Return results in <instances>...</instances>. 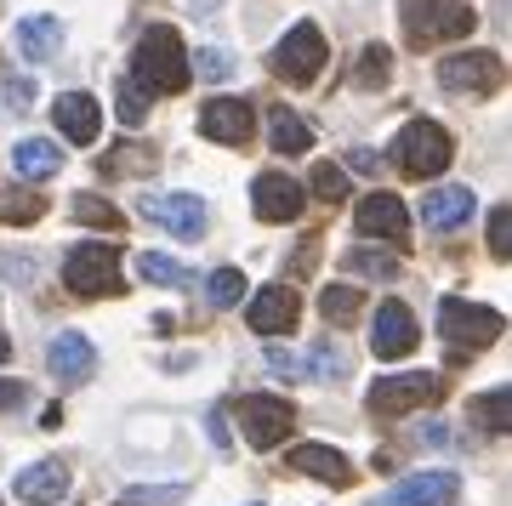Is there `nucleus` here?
I'll return each instance as SVG.
<instances>
[{
	"mask_svg": "<svg viewBox=\"0 0 512 506\" xmlns=\"http://www.w3.org/2000/svg\"><path fill=\"white\" fill-rule=\"evenodd\" d=\"M69 484H74L69 461H35V467L18 472V484H12V489H18L23 506H52V501L69 495Z\"/></svg>",
	"mask_w": 512,
	"mask_h": 506,
	"instance_id": "a211bd4d",
	"label": "nucleus"
},
{
	"mask_svg": "<svg viewBox=\"0 0 512 506\" xmlns=\"http://www.w3.org/2000/svg\"><path fill=\"white\" fill-rule=\"evenodd\" d=\"M205 296H211V308H239V296H245V273L217 268L211 279H205Z\"/></svg>",
	"mask_w": 512,
	"mask_h": 506,
	"instance_id": "c756f323",
	"label": "nucleus"
},
{
	"mask_svg": "<svg viewBox=\"0 0 512 506\" xmlns=\"http://www.w3.org/2000/svg\"><path fill=\"white\" fill-rule=\"evenodd\" d=\"M154 165H160V154H154L148 143H120V148H109V154L97 160V171H103V177H148Z\"/></svg>",
	"mask_w": 512,
	"mask_h": 506,
	"instance_id": "b1692460",
	"label": "nucleus"
},
{
	"mask_svg": "<svg viewBox=\"0 0 512 506\" xmlns=\"http://www.w3.org/2000/svg\"><path fill=\"white\" fill-rule=\"evenodd\" d=\"M342 268H348V273H370V279H393L399 262H387L382 251H348V256H342Z\"/></svg>",
	"mask_w": 512,
	"mask_h": 506,
	"instance_id": "c9c22d12",
	"label": "nucleus"
},
{
	"mask_svg": "<svg viewBox=\"0 0 512 506\" xmlns=\"http://www.w3.org/2000/svg\"><path fill=\"white\" fill-rule=\"evenodd\" d=\"M421 222H427L433 234H456V228L473 222V194L456 188V182H444V188H433V194L421 199Z\"/></svg>",
	"mask_w": 512,
	"mask_h": 506,
	"instance_id": "aec40b11",
	"label": "nucleus"
},
{
	"mask_svg": "<svg viewBox=\"0 0 512 506\" xmlns=\"http://www.w3.org/2000/svg\"><path fill=\"white\" fill-rule=\"evenodd\" d=\"M387 80H393V52H387V46H365L359 63H353V86L359 91H382Z\"/></svg>",
	"mask_w": 512,
	"mask_h": 506,
	"instance_id": "cd10ccee",
	"label": "nucleus"
},
{
	"mask_svg": "<svg viewBox=\"0 0 512 506\" xmlns=\"http://www.w3.org/2000/svg\"><path fill=\"white\" fill-rule=\"evenodd\" d=\"M251 330L256 336H285V330H296V319H302V296H296L291 285H262L251 296Z\"/></svg>",
	"mask_w": 512,
	"mask_h": 506,
	"instance_id": "4468645a",
	"label": "nucleus"
},
{
	"mask_svg": "<svg viewBox=\"0 0 512 506\" xmlns=\"http://www.w3.org/2000/svg\"><path fill=\"white\" fill-rule=\"evenodd\" d=\"M313 370H319L325 381H342V376H348V353H342L336 342H319V347H313Z\"/></svg>",
	"mask_w": 512,
	"mask_h": 506,
	"instance_id": "e433bc0d",
	"label": "nucleus"
},
{
	"mask_svg": "<svg viewBox=\"0 0 512 506\" xmlns=\"http://www.w3.org/2000/svg\"><path fill=\"white\" fill-rule=\"evenodd\" d=\"M302 199H308V188L296 177H285V171H262L251 182V205L262 222H296L302 217Z\"/></svg>",
	"mask_w": 512,
	"mask_h": 506,
	"instance_id": "ddd939ff",
	"label": "nucleus"
},
{
	"mask_svg": "<svg viewBox=\"0 0 512 506\" xmlns=\"http://www.w3.org/2000/svg\"><path fill=\"white\" fill-rule=\"evenodd\" d=\"M353 228L359 234H376V239H393V245H410V211H404L399 194H365L353 205Z\"/></svg>",
	"mask_w": 512,
	"mask_h": 506,
	"instance_id": "f8f14e48",
	"label": "nucleus"
},
{
	"mask_svg": "<svg viewBox=\"0 0 512 506\" xmlns=\"http://www.w3.org/2000/svg\"><path fill=\"white\" fill-rule=\"evenodd\" d=\"M137 273H143L148 285H194V268H183L177 256H165V251H143L137 256Z\"/></svg>",
	"mask_w": 512,
	"mask_h": 506,
	"instance_id": "c85d7f7f",
	"label": "nucleus"
},
{
	"mask_svg": "<svg viewBox=\"0 0 512 506\" xmlns=\"http://www.w3.org/2000/svg\"><path fill=\"white\" fill-rule=\"evenodd\" d=\"M308 148H313V126H308V120H296L291 109H274V154L291 160V154H308Z\"/></svg>",
	"mask_w": 512,
	"mask_h": 506,
	"instance_id": "bb28decb",
	"label": "nucleus"
},
{
	"mask_svg": "<svg viewBox=\"0 0 512 506\" xmlns=\"http://www.w3.org/2000/svg\"><path fill=\"white\" fill-rule=\"evenodd\" d=\"M268 69H274L285 86H313V80H319V69H325V35H319L313 23L285 29V40H279L274 57H268Z\"/></svg>",
	"mask_w": 512,
	"mask_h": 506,
	"instance_id": "6e6552de",
	"label": "nucleus"
},
{
	"mask_svg": "<svg viewBox=\"0 0 512 506\" xmlns=\"http://www.w3.org/2000/svg\"><path fill=\"white\" fill-rule=\"evenodd\" d=\"M234 416L251 450H279L285 433L296 427V404L279 393H245V398H234Z\"/></svg>",
	"mask_w": 512,
	"mask_h": 506,
	"instance_id": "423d86ee",
	"label": "nucleus"
},
{
	"mask_svg": "<svg viewBox=\"0 0 512 506\" xmlns=\"http://www.w3.org/2000/svg\"><path fill=\"white\" fill-rule=\"evenodd\" d=\"M268 370H279V376H308V364L296 359V353H285V347H268Z\"/></svg>",
	"mask_w": 512,
	"mask_h": 506,
	"instance_id": "ea45409f",
	"label": "nucleus"
},
{
	"mask_svg": "<svg viewBox=\"0 0 512 506\" xmlns=\"http://www.w3.org/2000/svg\"><path fill=\"white\" fill-rule=\"evenodd\" d=\"M473 421L490 438H507L512 433V387H490L484 398H473Z\"/></svg>",
	"mask_w": 512,
	"mask_h": 506,
	"instance_id": "393cba45",
	"label": "nucleus"
},
{
	"mask_svg": "<svg viewBox=\"0 0 512 506\" xmlns=\"http://www.w3.org/2000/svg\"><path fill=\"white\" fill-rule=\"evenodd\" d=\"M69 217L86 222V228H109V234H120V228H126V217H120L103 194H74L69 199Z\"/></svg>",
	"mask_w": 512,
	"mask_h": 506,
	"instance_id": "a878e982",
	"label": "nucleus"
},
{
	"mask_svg": "<svg viewBox=\"0 0 512 506\" xmlns=\"http://www.w3.org/2000/svg\"><path fill=\"white\" fill-rule=\"evenodd\" d=\"M285 461H291V472L319 478V484H330V489H348L353 484V461L342 450H330V444H296Z\"/></svg>",
	"mask_w": 512,
	"mask_h": 506,
	"instance_id": "f3484780",
	"label": "nucleus"
},
{
	"mask_svg": "<svg viewBox=\"0 0 512 506\" xmlns=\"http://www.w3.org/2000/svg\"><path fill=\"white\" fill-rule=\"evenodd\" d=\"M256 126V114L245 97H217V103H205L200 109V131H205V143H222V148H239L245 137H251Z\"/></svg>",
	"mask_w": 512,
	"mask_h": 506,
	"instance_id": "dca6fc26",
	"label": "nucleus"
},
{
	"mask_svg": "<svg viewBox=\"0 0 512 506\" xmlns=\"http://www.w3.org/2000/svg\"><path fill=\"white\" fill-rule=\"evenodd\" d=\"M12 359V342H6V330H0V364Z\"/></svg>",
	"mask_w": 512,
	"mask_h": 506,
	"instance_id": "49530a36",
	"label": "nucleus"
},
{
	"mask_svg": "<svg viewBox=\"0 0 512 506\" xmlns=\"http://www.w3.org/2000/svg\"><path fill=\"white\" fill-rule=\"evenodd\" d=\"M319 313H325L330 325H348L353 313H359V290L353 285H330L325 296H319Z\"/></svg>",
	"mask_w": 512,
	"mask_h": 506,
	"instance_id": "473e14b6",
	"label": "nucleus"
},
{
	"mask_svg": "<svg viewBox=\"0 0 512 506\" xmlns=\"http://www.w3.org/2000/svg\"><path fill=\"white\" fill-rule=\"evenodd\" d=\"M114 506H137V501H114Z\"/></svg>",
	"mask_w": 512,
	"mask_h": 506,
	"instance_id": "de8ad7c7",
	"label": "nucleus"
},
{
	"mask_svg": "<svg viewBox=\"0 0 512 506\" xmlns=\"http://www.w3.org/2000/svg\"><path fill=\"white\" fill-rule=\"evenodd\" d=\"M23 398H29V387H23V381H12V376H0V410H18Z\"/></svg>",
	"mask_w": 512,
	"mask_h": 506,
	"instance_id": "79ce46f5",
	"label": "nucleus"
},
{
	"mask_svg": "<svg viewBox=\"0 0 512 506\" xmlns=\"http://www.w3.org/2000/svg\"><path fill=\"white\" fill-rule=\"evenodd\" d=\"M126 80L143 91V97H177V91L194 80V74H188V52H183V40H177L171 23H148L143 29Z\"/></svg>",
	"mask_w": 512,
	"mask_h": 506,
	"instance_id": "f257e3e1",
	"label": "nucleus"
},
{
	"mask_svg": "<svg viewBox=\"0 0 512 506\" xmlns=\"http://www.w3.org/2000/svg\"><path fill=\"white\" fill-rule=\"evenodd\" d=\"M404 40L410 46H444V40H467L478 29V12L467 0H399Z\"/></svg>",
	"mask_w": 512,
	"mask_h": 506,
	"instance_id": "f03ea898",
	"label": "nucleus"
},
{
	"mask_svg": "<svg viewBox=\"0 0 512 506\" xmlns=\"http://www.w3.org/2000/svg\"><path fill=\"white\" fill-rule=\"evenodd\" d=\"M143 217L160 222L165 234H177V239H205V228H211V211H205V199H194V194L143 199Z\"/></svg>",
	"mask_w": 512,
	"mask_h": 506,
	"instance_id": "9b49d317",
	"label": "nucleus"
},
{
	"mask_svg": "<svg viewBox=\"0 0 512 506\" xmlns=\"http://www.w3.org/2000/svg\"><path fill=\"white\" fill-rule=\"evenodd\" d=\"M308 188L319 199H330V205H342V199H348V171H342V165H330V160H319V165H313Z\"/></svg>",
	"mask_w": 512,
	"mask_h": 506,
	"instance_id": "2f4dec72",
	"label": "nucleus"
},
{
	"mask_svg": "<svg viewBox=\"0 0 512 506\" xmlns=\"http://www.w3.org/2000/svg\"><path fill=\"white\" fill-rule=\"evenodd\" d=\"M188 74H205V80H228V74H234V57L222 52V46H200V52L188 57Z\"/></svg>",
	"mask_w": 512,
	"mask_h": 506,
	"instance_id": "f704fd0d",
	"label": "nucleus"
},
{
	"mask_svg": "<svg viewBox=\"0 0 512 506\" xmlns=\"http://www.w3.org/2000/svg\"><path fill=\"white\" fill-rule=\"evenodd\" d=\"M57 46H63V23H57L52 12H35V18H23V23H18V52L29 57V63L52 57Z\"/></svg>",
	"mask_w": 512,
	"mask_h": 506,
	"instance_id": "5701e85b",
	"label": "nucleus"
},
{
	"mask_svg": "<svg viewBox=\"0 0 512 506\" xmlns=\"http://www.w3.org/2000/svg\"><path fill=\"white\" fill-rule=\"evenodd\" d=\"M444 398V376H433V370H410V376H382L376 387H370V416H410V410H427V404H439Z\"/></svg>",
	"mask_w": 512,
	"mask_h": 506,
	"instance_id": "0eeeda50",
	"label": "nucleus"
},
{
	"mask_svg": "<svg viewBox=\"0 0 512 506\" xmlns=\"http://www.w3.org/2000/svg\"><path fill=\"white\" fill-rule=\"evenodd\" d=\"M348 160H353V171H376V165H382V160H376V154H370V148H353Z\"/></svg>",
	"mask_w": 512,
	"mask_h": 506,
	"instance_id": "c03bdc74",
	"label": "nucleus"
},
{
	"mask_svg": "<svg viewBox=\"0 0 512 506\" xmlns=\"http://www.w3.org/2000/svg\"><path fill=\"white\" fill-rule=\"evenodd\" d=\"M501 313L495 308H478V302H467V296H444L439 302V342L450 347V364H467L473 353H484V347L501 336Z\"/></svg>",
	"mask_w": 512,
	"mask_h": 506,
	"instance_id": "7ed1b4c3",
	"label": "nucleus"
},
{
	"mask_svg": "<svg viewBox=\"0 0 512 506\" xmlns=\"http://www.w3.org/2000/svg\"><path fill=\"white\" fill-rule=\"evenodd\" d=\"M0 268H6V279H12V285H29V279H35V262H29V256H6Z\"/></svg>",
	"mask_w": 512,
	"mask_h": 506,
	"instance_id": "a19ab883",
	"label": "nucleus"
},
{
	"mask_svg": "<svg viewBox=\"0 0 512 506\" xmlns=\"http://www.w3.org/2000/svg\"><path fill=\"white\" fill-rule=\"evenodd\" d=\"M63 285H69L74 296H86V302H97V296H120V251L103 245V239H80V245H69V251H63Z\"/></svg>",
	"mask_w": 512,
	"mask_h": 506,
	"instance_id": "20e7f679",
	"label": "nucleus"
},
{
	"mask_svg": "<svg viewBox=\"0 0 512 506\" xmlns=\"http://www.w3.org/2000/svg\"><path fill=\"white\" fill-rule=\"evenodd\" d=\"M205 427H211V444H217V450H228V444H234V438H228V416H222V410H211V416H205Z\"/></svg>",
	"mask_w": 512,
	"mask_h": 506,
	"instance_id": "37998d69",
	"label": "nucleus"
},
{
	"mask_svg": "<svg viewBox=\"0 0 512 506\" xmlns=\"http://www.w3.org/2000/svg\"><path fill=\"white\" fill-rule=\"evenodd\" d=\"M0 103H6L12 114H23L29 103H35V80H29V74H18V80H6V86H0Z\"/></svg>",
	"mask_w": 512,
	"mask_h": 506,
	"instance_id": "58836bf2",
	"label": "nucleus"
},
{
	"mask_svg": "<svg viewBox=\"0 0 512 506\" xmlns=\"http://www.w3.org/2000/svg\"><path fill=\"white\" fill-rule=\"evenodd\" d=\"M40 217H46V199L40 194H23V188L0 194V222H40Z\"/></svg>",
	"mask_w": 512,
	"mask_h": 506,
	"instance_id": "7c9ffc66",
	"label": "nucleus"
},
{
	"mask_svg": "<svg viewBox=\"0 0 512 506\" xmlns=\"http://www.w3.org/2000/svg\"><path fill=\"white\" fill-rule=\"evenodd\" d=\"M46 370H52V381H63V387H86V381L97 376L92 342H86L80 330H63V336H52V347H46Z\"/></svg>",
	"mask_w": 512,
	"mask_h": 506,
	"instance_id": "2eb2a0df",
	"label": "nucleus"
},
{
	"mask_svg": "<svg viewBox=\"0 0 512 506\" xmlns=\"http://www.w3.org/2000/svg\"><path fill=\"white\" fill-rule=\"evenodd\" d=\"M114 109H120V120H126V126H143V120H148V97L131 86L126 74L114 80Z\"/></svg>",
	"mask_w": 512,
	"mask_h": 506,
	"instance_id": "72a5a7b5",
	"label": "nucleus"
},
{
	"mask_svg": "<svg viewBox=\"0 0 512 506\" xmlns=\"http://www.w3.org/2000/svg\"><path fill=\"white\" fill-rule=\"evenodd\" d=\"M501 80H507V69H501L495 52H461V57H444L439 63V86L450 97H490Z\"/></svg>",
	"mask_w": 512,
	"mask_h": 506,
	"instance_id": "1a4fd4ad",
	"label": "nucleus"
},
{
	"mask_svg": "<svg viewBox=\"0 0 512 506\" xmlns=\"http://www.w3.org/2000/svg\"><path fill=\"white\" fill-rule=\"evenodd\" d=\"M421 342L416 319H410V308L404 302H382L376 308V319H370V353L376 359H410Z\"/></svg>",
	"mask_w": 512,
	"mask_h": 506,
	"instance_id": "9d476101",
	"label": "nucleus"
},
{
	"mask_svg": "<svg viewBox=\"0 0 512 506\" xmlns=\"http://www.w3.org/2000/svg\"><path fill=\"white\" fill-rule=\"evenodd\" d=\"M421 444H450V427H439V421H433V427H421Z\"/></svg>",
	"mask_w": 512,
	"mask_h": 506,
	"instance_id": "a18cd8bd",
	"label": "nucleus"
},
{
	"mask_svg": "<svg viewBox=\"0 0 512 506\" xmlns=\"http://www.w3.org/2000/svg\"><path fill=\"white\" fill-rule=\"evenodd\" d=\"M393 160H399L404 177L433 182L444 165L456 160V143H450V131L433 126V120H410V126L399 131V143H393Z\"/></svg>",
	"mask_w": 512,
	"mask_h": 506,
	"instance_id": "39448f33",
	"label": "nucleus"
},
{
	"mask_svg": "<svg viewBox=\"0 0 512 506\" xmlns=\"http://www.w3.org/2000/svg\"><path fill=\"white\" fill-rule=\"evenodd\" d=\"M52 120L57 131L69 137V143H97V131H103V114H97V97H86V91H63L52 103Z\"/></svg>",
	"mask_w": 512,
	"mask_h": 506,
	"instance_id": "6ab92c4d",
	"label": "nucleus"
},
{
	"mask_svg": "<svg viewBox=\"0 0 512 506\" xmlns=\"http://www.w3.org/2000/svg\"><path fill=\"white\" fill-rule=\"evenodd\" d=\"M507 234H512V211H507V205H495V211H490V256H495V262H507V251H512Z\"/></svg>",
	"mask_w": 512,
	"mask_h": 506,
	"instance_id": "4c0bfd02",
	"label": "nucleus"
},
{
	"mask_svg": "<svg viewBox=\"0 0 512 506\" xmlns=\"http://www.w3.org/2000/svg\"><path fill=\"white\" fill-rule=\"evenodd\" d=\"M57 165H63V148L46 143V137H23V143L12 148V171H18V177H29V182L57 177Z\"/></svg>",
	"mask_w": 512,
	"mask_h": 506,
	"instance_id": "4be33fe9",
	"label": "nucleus"
},
{
	"mask_svg": "<svg viewBox=\"0 0 512 506\" xmlns=\"http://www.w3.org/2000/svg\"><path fill=\"white\" fill-rule=\"evenodd\" d=\"M450 495H456V472L439 467V472H410L382 506H444Z\"/></svg>",
	"mask_w": 512,
	"mask_h": 506,
	"instance_id": "412c9836",
	"label": "nucleus"
}]
</instances>
